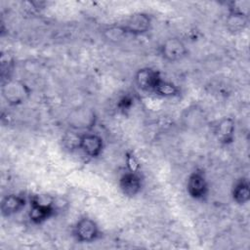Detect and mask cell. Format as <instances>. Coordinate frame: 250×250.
<instances>
[{
	"mask_svg": "<svg viewBox=\"0 0 250 250\" xmlns=\"http://www.w3.org/2000/svg\"><path fill=\"white\" fill-rule=\"evenodd\" d=\"M72 235L77 242L92 243L101 236V230L98 224L89 217L79 219L73 227Z\"/></svg>",
	"mask_w": 250,
	"mask_h": 250,
	"instance_id": "cell-1",
	"label": "cell"
},
{
	"mask_svg": "<svg viewBox=\"0 0 250 250\" xmlns=\"http://www.w3.org/2000/svg\"><path fill=\"white\" fill-rule=\"evenodd\" d=\"M57 212L54 199L48 202L42 200L40 197H33L30 200V209L28 211V218L33 224H42L52 218Z\"/></svg>",
	"mask_w": 250,
	"mask_h": 250,
	"instance_id": "cell-2",
	"label": "cell"
},
{
	"mask_svg": "<svg viewBox=\"0 0 250 250\" xmlns=\"http://www.w3.org/2000/svg\"><path fill=\"white\" fill-rule=\"evenodd\" d=\"M29 95L28 87L21 81L7 79L2 85V96L12 105L23 103Z\"/></svg>",
	"mask_w": 250,
	"mask_h": 250,
	"instance_id": "cell-3",
	"label": "cell"
},
{
	"mask_svg": "<svg viewBox=\"0 0 250 250\" xmlns=\"http://www.w3.org/2000/svg\"><path fill=\"white\" fill-rule=\"evenodd\" d=\"M159 54L164 61L175 62L183 60L188 55V48L180 38L170 37L159 46Z\"/></svg>",
	"mask_w": 250,
	"mask_h": 250,
	"instance_id": "cell-4",
	"label": "cell"
},
{
	"mask_svg": "<svg viewBox=\"0 0 250 250\" xmlns=\"http://www.w3.org/2000/svg\"><path fill=\"white\" fill-rule=\"evenodd\" d=\"M187 191L189 196L195 200L204 199L209 192V185L205 173L196 169L188 178Z\"/></svg>",
	"mask_w": 250,
	"mask_h": 250,
	"instance_id": "cell-5",
	"label": "cell"
},
{
	"mask_svg": "<svg viewBox=\"0 0 250 250\" xmlns=\"http://www.w3.org/2000/svg\"><path fill=\"white\" fill-rule=\"evenodd\" d=\"M120 24L128 35H142L149 30L151 18L146 13H135Z\"/></svg>",
	"mask_w": 250,
	"mask_h": 250,
	"instance_id": "cell-6",
	"label": "cell"
},
{
	"mask_svg": "<svg viewBox=\"0 0 250 250\" xmlns=\"http://www.w3.org/2000/svg\"><path fill=\"white\" fill-rule=\"evenodd\" d=\"M160 72L151 67L140 68L134 75V81L137 87L145 92H152L161 79Z\"/></svg>",
	"mask_w": 250,
	"mask_h": 250,
	"instance_id": "cell-7",
	"label": "cell"
},
{
	"mask_svg": "<svg viewBox=\"0 0 250 250\" xmlns=\"http://www.w3.org/2000/svg\"><path fill=\"white\" fill-rule=\"evenodd\" d=\"M119 188L124 195L134 197L142 190L143 179L137 171L129 170L120 177Z\"/></svg>",
	"mask_w": 250,
	"mask_h": 250,
	"instance_id": "cell-8",
	"label": "cell"
},
{
	"mask_svg": "<svg viewBox=\"0 0 250 250\" xmlns=\"http://www.w3.org/2000/svg\"><path fill=\"white\" fill-rule=\"evenodd\" d=\"M79 149L91 158L99 157L104 149V140L95 133H85L81 135Z\"/></svg>",
	"mask_w": 250,
	"mask_h": 250,
	"instance_id": "cell-9",
	"label": "cell"
},
{
	"mask_svg": "<svg viewBox=\"0 0 250 250\" xmlns=\"http://www.w3.org/2000/svg\"><path fill=\"white\" fill-rule=\"evenodd\" d=\"M218 142L222 145H229L234 141L235 121L231 117H223L218 121L214 130Z\"/></svg>",
	"mask_w": 250,
	"mask_h": 250,
	"instance_id": "cell-10",
	"label": "cell"
},
{
	"mask_svg": "<svg viewBox=\"0 0 250 250\" xmlns=\"http://www.w3.org/2000/svg\"><path fill=\"white\" fill-rule=\"evenodd\" d=\"M96 121L95 112L87 107L74 109L69 115V123L75 129H90Z\"/></svg>",
	"mask_w": 250,
	"mask_h": 250,
	"instance_id": "cell-11",
	"label": "cell"
},
{
	"mask_svg": "<svg viewBox=\"0 0 250 250\" xmlns=\"http://www.w3.org/2000/svg\"><path fill=\"white\" fill-rule=\"evenodd\" d=\"M26 200L19 194H8L1 201V213L4 217H10L20 212L25 206Z\"/></svg>",
	"mask_w": 250,
	"mask_h": 250,
	"instance_id": "cell-12",
	"label": "cell"
},
{
	"mask_svg": "<svg viewBox=\"0 0 250 250\" xmlns=\"http://www.w3.org/2000/svg\"><path fill=\"white\" fill-rule=\"evenodd\" d=\"M231 196L235 203L239 205L246 204L250 200V186L245 178H241L235 182L231 190Z\"/></svg>",
	"mask_w": 250,
	"mask_h": 250,
	"instance_id": "cell-13",
	"label": "cell"
},
{
	"mask_svg": "<svg viewBox=\"0 0 250 250\" xmlns=\"http://www.w3.org/2000/svg\"><path fill=\"white\" fill-rule=\"evenodd\" d=\"M153 93L163 98H174L180 95V89L174 83L161 78L156 84Z\"/></svg>",
	"mask_w": 250,
	"mask_h": 250,
	"instance_id": "cell-14",
	"label": "cell"
},
{
	"mask_svg": "<svg viewBox=\"0 0 250 250\" xmlns=\"http://www.w3.org/2000/svg\"><path fill=\"white\" fill-rule=\"evenodd\" d=\"M249 21V17L229 13V16L227 18V28L229 31L232 33H238L243 31Z\"/></svg>",
	"mask_w": 250,
	"mask_h": 250,
	"instance_id": "cell-15",
	"label": "cell"
},
{
	"mask_svg": "<svg viewBox=\"0 0 250 250\" xmlns=\"http://www.w3.org/2000/svg\"><path fill=\"white\" fill-rule=\"evenodd\" d=\"M103 35L107 41L112 43H118L122 41L128 34L126 33V31L124 30V28L120 23L119 24L115 23V24L106 26L103 30Z\"/></svg>",
	"mask_w": 250,
	"mask_h": 250,
	"instance_id": "cell-16",
	"label": "cell"
},
{
	"mask_svg": "<svg viewBox=\"0 0 250 250\" xmlns=\"http://www.w3.org/2000/svg\"><path fill=\"white\" fill-rule=\"evenodd\" d=\"M249 8H250V2L247 0L231 1L229 4V13L249 17Z\"/></svg>",
	"mask_w": 250,
	"mask_h": 250,
	"instance_id": "cell-17",
	"label": "cell"
},
{
	"mask_svg": "<svg viewBox=\"0 0 250 250\" xmlns=\"http://www.w3.org/2000/svg\"><path fill=\"white\" fill-rule=\"evenodd\" d=\"M81 135H78L73 132H67L62 138V144L65 148L68 150L79 149Z\"/></svg>",
	"mask_w": 250,
	"mask_h": 250,
	"instance_id": "cell-18",
	"label": "cell"
},
{
	"mask_svg": "<svg viewBox=\"0 0 250 250\" xmlns=\"http://www.w3.org/2000/svg\"><path fill=\"white\" fill-rule=\"evenodd\" d=\"M132 102H133V101H132L131 97L125 96V97H123V98L119 101L118 106H119L120 109H122V110L128 109V108H130V106L132 105Z\"/></svg>",
	"mask_w": 250,
	"mask_h": 250,
	"instance_id": "cell-19",
	"label": "cell"
}]
</instances>
